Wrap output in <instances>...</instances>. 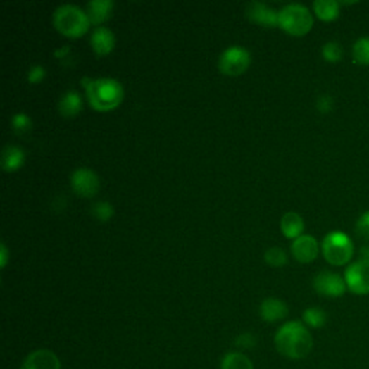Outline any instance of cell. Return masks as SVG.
Here are the masks:
<instances>
[{
    "mask_svg": "<svg viewBox=\"0 0 369 369\" xmlns=\"http://www.w3.org/2000/svg\"><path fill=\"white\" fill-rule=\"evenodd\" d=\"M277 351L290 359H303L313 349V337L303 323L292 320L284 323L274 336Z\"/></svg>",
    "mask_w": 369,
    "mask_h": 369,
    "instance_id": "obj_1",
    "label": "cell"
},
{
    "mask_svg": "<svg viewBox=\"0 0 369 369\" xmlns=\"http://www.w3.org/2000/svg\"><path fill=\"white\" fill-rule=\"evenodd\" d=\"M82 85L89 106L97 111L117 108L125 97L121 84L114 78H84Z\"/></svg>",
    "mask_w": 369,
    "mask_h": 369,
    "instance_id": "obj_2",
    "label": "cell"
},
{
    "mask_svg": "<svg viewBox=\"0 0 369 369\" xmlns=\"http://www.w3.org/2000/svg\"><path fill=\"white\" fill-rule=\"evenodd\" d=\"M89 19L87 12L74 5L59 6L54 13V26L61 35L67 38H80L89 29Z\"/></svg>",
    "mask_w": 369,
    "mask_h": 369,
    "instance_id": "obj_3",
    "label": "cell"
},
{
    "mask_svg": "<svg viewBox=\"0 0 369 369\" xmlns=\"http://www.w3.org/2000/svg\"><path fill=\"white\" fill-rule=\"evenodd\" d=\"M315 23L312 12L300 4H290L279 12V26L292 37H304Z\"/></svg>",
    "mask_w": 369,
    "mask_h": 369,
    "instance_id": "obj_4",
    "label": "cell"
},
{
    "mask_svg": "<svg viewBox=\"0 0 369 369\" xmlns=\"http://www.w3.org/2000/svg\"><path fill=\"white\" fill-rule=\"evenodd\" d=\"M354 242L348 234L332 231L322 241V254L330 265H346L354 257Z\"/></svg>",
    "mask_w": 369,
    "mask_h": 369,
    "instance_id": "obj_5",
    "label": "cell"
},
{
    "mask_svg": "<svg viewBox=\"0 0 369 369\" xmlns=\"http://www.w3.org/2000/svg\"><path fill=\"white\" fill-rule=\"evenodd\" d=\"M251 63L250 52L238 45L227 48L220 59H218V70L230 77H237L244 74L249 70Z\"/></svg>",
    "mask_w": 369,
    "mask_h": 369,
    "instance_id": "obj_6",
    "label": "cell"
},
{
    "mask_svg": "<svg viewBox=\"0 0 369 369\" xmlns=\"http://www.w3.org/2000/svg\"><path fill=\"white\" fill-rule=\"evenodd\" d=\"M313 289L320 296L336 299V297H341L345 294V292L348 290V286L341 274L325 270L315 275Z\"/></svg>",
    "mask_w": 369,
    "mask_h": 369,
    "instance_id": "obj_7",
    "label": "cell"
},
{
    "mask_svg": "<svg viewBox=\"0 0 369 369\" xmlns=\"http://www.w3.org/2000/svg\"><path fill=\"white\" fill-rule=\"evenodd\" d=\"M348 290L358 296L369 294V261L351 263L344 274Z\"/></svg>",
    "mask_w": 369,
    "mask_h": 369,
    "instance_id": "obj_8",
    "label": "cell"
},
{
    "mask_svg": "<svg viewBox=\"0 0 369 369\" xmlns=\"http://www.w3.org/2000/svg\"><path fill=\"white\" fill-rule=\"evenodd\" d=\"M71 187L74 192L82 198H92L100 189V179L94 170L81 168L73 172Z\"/></svg>",
    "mask_w": 369,
    "mask_h": 369,
    "instance_id": "obj_9",
    "label": "cell"
},
{
    "mask_svg": "<svg viewBox=\"0 0 369 369\" xmlns=\"http://www.w3.org/2000/svg\"><path fill=\"white\" fill-rule=\"evenodd\" d=\"M292 254L301 264L315 261L319 256V244L316 238L312 235H301L296 238L292 244Z\"/></svg>",
    "mask_w": 369,
    "mask_h": 369,
    "instance_id": "obj_10",
    "label": "cell"
},
{
    "mask_svg": "<svg viewBox=\"0 0 369 369\" xmlns=\"http://www.w3.org/2000/svg\"><path fill=\"white\" fill-rule=\"evenodd\" d=\"M247 18L258 25V26H264V27H274V26H279V12H275L274 9H271L270 6L261 4V2H250L247 5Z\"/></svg>",
    "mask_w": 369,
    "mask_h": 369,
    "instance_id": "obj_11",
    "label": "cell"
},
{
    "mask_svg": "<svg viewBox=\"0 0 369 369\" xmlns=\"http://www.w3.org/2000/svg\"><path fill=\"white\" fill-rule=\"evenodd\" d=\"M20 369H61L59 358L49 349L30 352Z\"/></svg>",
    "mask_w": 369,
    "mask_h": 369,
    "instance_id": "obj_12",
    "label": "cell"
},
{
    "mask_svg": "<svg viewBox=\"0 0 369 369\" xmlns=\"http://www.w3.org/2000/svg\"><path fill=\"white\" fill-rule=\"evenodd\" d=\"M287 315H289V307L280 299L268 297L263 300L260 306V316L265 322H270V323L279 322V320H283Z\"/></svg>",
    "mask_w": 369,
    "mask_h": 369,
    "instance_id": "obj_13",
    "label": "cell"
},
{
    "mask_svg": "<svg viewBox=\"0 0 369 369\" xmlns=\"http://www.w3.org/2000/svg\"><path fill=\"white\" fill-rule=\"evenodd\" d=\"M91 46L99 56L108 55L115 46V37L108 27L100 26L91 35Z\"/></svg>",
    "mask_w": 369,
    "mask_h": 369,
    "instance_id": "obj_14",
    "label": "cell"
},
{
    "mask_svg": "<svg viewBox=\"0 0 369 369\" xmlns=\"http://www.w3.org/2000/svg\"><path fill=\"white\" fill-rule=\"evenodd\" d=\"M114 2L111 0H91L87 5V15L91 25H100L111 16Z\"/></svg>",
    "mask_w": 369,
    "mask_h": 369,
    "instance_id": "obj_15",
    "label": "cell"
},
{
    "mask_svg": "<svg viewBox=\"0 0 369 369\" xmlns=\"http://www.w3.org/2000/svg\"><path fill=\"white\" fill-rule=\"evenodd\" d=\"M282 232L284 234L286 238L296 239L303 235L304 231V221L296 212H287L283 215L282 223H280Z\"/></svg>",
    "mask_w": 369,
    "mask_h": 369,
    "instance_id": "obj_16",
    "label": "cell"
},
{
    "mask_svg": "<svg viewBox=\"0 0 369 369\" xmlns=\"http://www.w3.org/2000/svg\"><path fill=\"white\" fill-rule=\"evenodd\" d=\"M58 110H59L61 114H63L67 118L78 115L80 111L82 110L81 96L78 94L77 91H67L65 94L61 97V100L58 103Z\"/></svg>",
    "mask_w": 369,
    "mask_h": 369,
    "instance_id": "obj_17",
    "label": "cell"
},
{
    "mask_svg": "<svg viewBox=\"0 0 369 369\" xmlns=\"http://www.w3.org/2000/svg\"><path fill=\"white\" fill-rule=\"evenodd\" d=\"M2 168L6 172H16L22 168L25 162V153L20 147L8 144L2 151Z\"/></svg>",
    "mask_w": 369,
    "mask_h": 369,
    "instance_id": "obj_18",
    "label": "cell"
},
{
    "mask_svg": "<svg viewBox=\"0 0 369 369\" xmlns=\"http://www.w3.org/2000/svg\"><path fill=\"white\" fill-rule=\"evenodd\" d=\"M315 15L323 22H333L341 15V4L336 0H316L313 2Z\"/></svg>",
    "mask_w": 369,
    "mask_h": 369,
    "instance_id": "obj_19",
    "label": "cell"
},
{
    "mask_svg": "<svg viewBox=\"0 0 369 369\" xmlns=\"http://www.w3.org/2000/svg\"><path fill=\"white\" fill-rule=\"evenodd\" d=\"M221 369H254L251 359L241 352H230L221 362Z\"/></svg>",
    "mask_w": 369,
    "mask_h": 369,
    "instance_id": "obj_20",
    "label": "cell"
},
{
    "mask_svg": "<svg viewBox=\"0 0 369 369\" xmlns=\"http://www.w3.org/2000/svg\"><path fill=\"white\" fill-rule=\"evenodd\" d=\"M303 322L313 329H320L327 322V315L320 307H307L303 312Z\"/></svg>",
    "mask_w": 369,
    "mask_h": 369,
    "instance_id": "obj_21",
    "label": "cell"
},
{
    "mask_svg": "<svg viewBox=\"0 0 369 369\" xmlns=\"http://www.w3.org/2000/svg\"><path fill=\"white\" fill-rule=\"evenodd\" d=\"M352 58L354 63L358 65H369V37H362L354 44Z\"/></svg>",
    "mask_w": 369,
    "mask_h": 369,
    "instance_id": "obj_22",
    "label": "cell"
},
{
    "mask_svg": "<svg viewBox=\"0 0 369 369\" xmlns=\"http://www.w3.org/2000/svg\"><path fill=\"white\" fill-rule=\"evenodd\" d=\"M322 56L326 63H332V64L339 63V61H342L344 58V49L339 42L329 41L322 48Z\"/></svg>",
    "mask_w": 369,
    "mask_h": 369,
    "instance_id": "obj_23",
    "label": "cell"
},
{
    "mask_svg": "<svg viewBox=\"0 0 369 369\" xmlns=\"http://www.w3.org/2000/svg\"><path fill=\"white\" fill-rule=\"evenodd\" d=\"M264 260L271 267H284L289 261L287 253L280 247H273L265 251Z\"/></svg>",
    "mask_w": 369,
    "mask_h": 369,
    "instance_id": "obj_24",
    "label": "cell"
},
{
    "mask_svg": "<svg viewBox=\"0 0 369 369\" xmlns=\"http://www.w3.org/2000/svg\"><path fill=\"white\" fill-rule=\"evenodd\" d=\"M91 213L94 215V217H96L100 223H107V221L111 220V217L114 215V208H113L111 204L104 202V201H100V202H96L94 205H92Z\"/></svg>",
    "mask_w": 369,
    "mask_h": 369,
    "instance_id": "obj_25",
    "label": "cell"
},
{
    "mask_svg": "<svg viewBox=\"0 0 369 369\" xmlns=\"http://www.w3.org/2000/svg\"><path fill=\"white\" fill-rule=\"evenodd\" d=\"M12 127L18 135H25L32 127V120L25 113H18L12 118Z\"/></svg>",
    "mask_w": 369,
    "mask_h": 369,
    "instance_id": "obj_26",
    "label": "cell"
},
{
    "mask_svg": "<svg viewBox=\"0 0 369 369\" xmlns=\"http://www.w3.org/2000/svg\"><path fill=\"white\" fill-rule=\"evenodd\" d=\"M355 232L361 239L369 241V211L363 212L355 225Z\"/></svg>",
    "mask_w": 369,
    "mask_h": 369,
    "instance_id": "obj_27",
    "label": "cell"
},
{
    "mask_svg": "<svg viewBox=\"0 0 369 369\" xmlns=\"http://www.w3.org/2000/svg\"><path fill=\"white\" fill-rule=\"evenodd\" d=\"M256 344H257V339H256V336L251 333H242L237 337V341H235V345L242 349H250L256 346Z\"/></svg>",
    "mask_w": 369,
    "mask_h": 369,
    "instance_id": "obj_28",
    "label": "cell"
},
{
    "mask_svg": "<svg viewBox=\"0 0 369 369\" xmlns=\"http://www.w3.org/2000/svg\"><path fill=\"white\" fill-rule=\"evenodd\" d=\"M46 75V71L42 65H34L30 67L29 73H27V80L30 84H39Z\"/></svg>",
    "mask_w": 369,
    "mask_h": 369,
    "instance_id": "obj_29",
    "label": "cell"
},
{
    "mask_svg": "<svg viewBox=\"0 0 369 369\" xmlns=\"http://www.w3.org/2000/svg\"><path fill=\"white\" fill-rule=\"evenodd\" d=\"M333 107H334V103H333V99H332L329 94L320 96V97L318 99V101H316V108H318V111L322 113V114L330 113V111L333 110Z\"/></svg>",
    "mask_w": 369,
    "mask_h": 369,
    "instance_id": "obj_30",
    "label": "cell"
},
{
    "mask_svg": "<svg viewBox=\"0 0 369 369\" xmlns=\"http://www.w3.org/2000/svg\"><path fill=\"white\" fill-rule=\"evenodd\" d=\"M8 258H9L8 249H6V245L2 242V245H0V267H2V268L6 267Z\"/></svg>",
    "mask_w": 369,
    "mask_h": 369,
    "instance_id": "obj_31",
    "label": "cell"
},
{
    "mask_svg": "<svg viewBox=\"0 0 369 369\" xmlns=\"http://www.w3.org/2000/svg\"><path fill=\"white\" fill-rule=\"evenodd\" d=\"M359 258L358 260H362V261H369V245H362V247L359 249Z\"/></svg>",
    "mask_w": 369,
    "mask_h": 369,
    "instance_id": "obj_32",
    "label": "cell"
},
{
    "mask_svg": "<svg viewBox=\"0 0 369 369\" xmlns=\"http://www.w3.org/2000/svg\"><path fill=\"white\" fill-rule=\"evenodd\" d=\"M70 52H71V48H70L68 45H65V46H63L61 49L55 51V56H56V58H65Z\"/></svg>",
    "mask_w": 369,
    "mask_h": 369,
    "instance_id": "obj_33",
    "label": "cell"
}]
</instances>
